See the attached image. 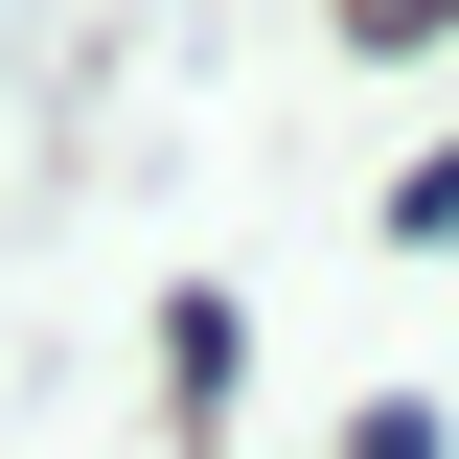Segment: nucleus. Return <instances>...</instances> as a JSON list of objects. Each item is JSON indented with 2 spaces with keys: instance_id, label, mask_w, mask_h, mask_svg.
Wrapping results in <instances>:
<instances>
[{
  "instance_id": "nucleus-2",
  "label": "nucleus",
  "mask_w": 459,
  "mask_h": 459,
  "mask_svg": "<svg viewBox=\"0 0 459 459\" xmlns=\"http://www.w3.org/2000/svg\"><path fill=\"white\" fill-rule=\"evenodd\" d=\"M413 23H437V0H368V47H413Z\"/></svg>"
},
{
  "instance_id": "nucleus-1",
  "label": "nucleus",
  "mask_w": 459,
  "mask_h": 459,
  "mask_svg": "<svg viewBox=\"0 0 459 459\" xmlns=\"http://www.w3.org/2000/svg\"><path fill=\"white\" fill-rule=\"evenodd\" d=\"M344 459H437V391H368V413H344Z\"/></svg>"
}]
</instances>
